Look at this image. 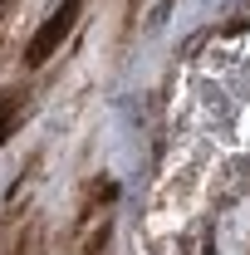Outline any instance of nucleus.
Here are the masks:
<instances>
[{
    "mask_svg": "<svg viewBox=\"0 0 250 255\" xmlns=\"http://www.w3.org/2000/svg\"><path fill=\"white\" fill-rule=\"evenodd\" d=\"M25 103H30V94H25V89H10V94H0V142L15 132L20 113H25Z\"/></svg>",
    "mask_w": 250,
    "mask_h": 255,
    "instance_id": "obj_2",
    "label": "nucleus"
},
{
    "mask_svg": "<svg viewBox=\"0 0 250 255\" xmlns=\"http://www.w3.org/2000/svg\"><path fill=\"white\" fill-rule=\"evenodd\" d=\"M0 10H5V0H0Z\"/></svg>",
    "mask_w": 250,
    "mask_h": 255,
    "instance_id": "obj_4",
    "label": "nucleus"
},
{
    "mask_svg": "<svg viewBox=\"0 0 250 255\" xmlns=\"http://www.w3.org/2000/svg\"><path fill=\"white\" fill-rule=\"evenodd\" d=\"M103 251H108V226H98V231H94V241H89V251H84V255H103Z\"/></svg>",
    "mask_w": 250,
    "mask_h": 255,
    "instance_id": "obj_3",
    "label": "nucleus"
},
{
    "mask_svg": "<svg viewBox=\"0 0 250 255\" xmlns=\"http://www.w3.org/2000/svg\"><path fill=\"white\" fill-rule=\"evenodd\" d=\"M79 5H84V0H59V10H54V15L34 30V39L25 44V64H30V69H34V64H44V59L64 44V39H69L74 20H79Z\"/></svg>",
    "mask_w": 250,
    "mask_h": 255,
    "instance_id": "obj_1",
    "label": "nucleus"
}]
</instances>
